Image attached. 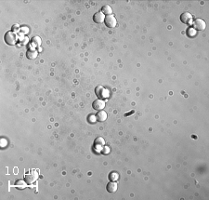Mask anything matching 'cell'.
Listing matches in <instances>:
<instances>
[{
	"label": "cell",
	"mask_w": 209,
	"mask_h": 200,
	"mask_svg": "<svg viewBox=\"0 0 209 200\" xmlns=\"http://www.w3.org/2000/svg\"><path fill=\"white\" fill-rule=\"evenodd\" d=\"M4 39H5V42L7 45L13 46L17 43V41H18V35H17V34L14 32H7V33H6L5 36H4Z\"/></svg>",
	"instance_id": "6da1fadb"
},
{
	"label": "cell",
	"mask_w": 209,
	"mask_h": 200,
	"mask_svg": "<svg viewBox=\"0 0 209 200\" xmlns=\"http://www.w3.org/2000/svg\"><path fill=\"white\" fill-rule=\"evenodd\" d=\"M192 26H193V29H196L198 31H204L206 27V22L202 19H196L194 20L193 23H192Z\"/></svg>",
	"instance_id": "7a4b0ae2"
},
{
	"label": "cell",
	"mask_w": 209,
	"mask_h": 200,
	"mask_svg": "<svg viewBox=\"0 0 209 200\" xmlns=\"http://www.w3.org/2000/svg\"><path fill=\"white\" fill-rule=\"evenodd\" d=\"M104 23H105V25L109 28H114L116 26L117 24V20L115 19V17L114 15H108L105 17V20H104Z\"/></svg>",
	"instance_id": "3957f363"
},
{
	"label": "cell",
	"mask_w": 209,
	"mask_h": 200,
	"mask_svg": "<svg viewBox=\"0 0 209 200\" xmlns=\"http://www.w3.org/2000/svg\"><path fill=\"white\" fill-rule=\"evenodd\" d=\"M105 105H106L105 101H103V100H101V99L96 100V101H94L93 103H92V107H93V109L97 110V111L103 110L104 108H105Z\"/></svg>",
	"instance_id": "277c9868"
},
{
	"label": "cell",
	"mask_w": 209,
	"mask_h": 200,
	"mask_svg": "<svg viewBox=\"0 0 209 200\" xmlns=\"http://www.w3.org/2000/svg\"><path fill=\"white\" fill-rule=\"evenodd\" d=\"M37 178H38V174H37L36 171H32L31 174H26L25 175V177H24V181L26 183H28V184H31V183L33 182H35L36 180H37Z\"/></svg>",
	"instance_id": "5b68a950"
},
{
	"label": "cell",
	"mask_w": 209,
	"mask_h": 200,
	"mask_svg": "<svg viewBox=\"0 0 209 200\" xmlns=\"http://www.w3.org/2000/svg\"><path fill=\"white\" fill-rule=\"evenodd\" d=\"M180 20L185 24H190L192 20V16L189 12H184L180 15Z\"/></svg>",
	"instance_id": "8992f818"
},
{
	"label": "cell",
	"mask_w": 209,
	"mask_h": 200,
	"mask_svg": "<svg viewBox=\"0 0 209 200\" xmlns=\"http://www.w3.org/2000/svg\"><path fill=\"white\" fill-rule=\"evenodd\" d=\"M105 20V16L102 12H96L93 16V20L96 23H101Z\"/></svg>",
	"instance_id": "52a82bcc"
},
{
	"label": "cell",
	"mask_w": 209,
	"mask_h": 200,
	"mask_svg": "<svg viewBox=\"0 0 209 200\" xmlns=\"http://www.w3.org/2000/svg\"><path fill=\"white\" fill-rule=\"evenodd\" d=\"M26 56H27L28 59L33 60V59H35L37 56H38V52H37V51H36V49H35V48H30V49H28V51H27Z\"/></svg>",
	"instance_id": "ba28073f"
},
{
	"label": "cell",
	"mask_w": 209,
	"mask_h": 200,
	"mask_svg": "<svg viewBox=\"0 0 209 200\" xmlns=\"http://www.w3.org/2000/svg\"><path fill=\"white\" fill-rule=\"evenodd\" d=\"M106 189L109 193H114L117 190V183L114 181H111V182H109L107 184Z\"/></svg>",
	"instance_id": "9c48e42d"
},
{
	"label": "cell",
	"mask_w": 209,
	"mask_h": 200,
	"mask_svg": "<svg viewBox=\"0 0 209 200\" xmlns=\"http://www.w3.org/2000/svg\"><path fill=\"white\" fill-rule=\"evenodd\" d=\"M96 119L98 120V121L99 122H103V121H105V120L107 119V114H106V112H104V111H99L98 112V114L96 115Z\"/></svg>",
	"instance_id": "30bf717a"
},
{
	"label": "cell",
	"mask_w": 209,
	"mask_h": 200,
	"mask_svg": "<svg viewBox=\"0 0 209 200\" xmlns=\"http://www.w3.org/2000/svg\"><path fill=\"white\" fill-rule=\"evenodd\" d=\"M101 12H102L103 14H106V15H112V8H111L110 6L105 5V6H103V7H102Z\"/></svg>",
	"instance_id": "8fae6325"
},
{
	"label": "cell",
	"mask_w": 209,
	"mask_h": 200,
	"mask_svg": "<svg viewBox=\"0 0 209 200\" xmlns=\"http://www.w3.org/2000/svg\"><path fill=\"white\" fill-rule=\"evenodd\" d=\"M118 178H119V175L117 172H111L110 175H109V179H110L111 181L115 182L118 180Z\"/></svg>",
	"instance_id": "7c38bea8"
},
{
	"label": "cell",
	"mask_w": 209,
	"mask_h": 200,
	"mask_svg": "<svg viewBox=\"0 0 209 200\" xmlns=\"http://www.w3.org/2000/svg\"><path fill=\"white\" fill-rule=\"evenodd\" d=\"M32 44L33 45H35V46H39L41 44V39H40V37L39 36H35V37H33L32 38Z\"/></svg>",
	"instance_id": "4fadbf2b"
},
{
	"label": "cell",
	"mask_w": 209,
	"mask_h": 200,
	"mask_svg": "<svg viewBox=\"0 0 209 200\" xmlns=\"http://www.w3.org/2000/svg\"><path fill=\"white\" fill-rule=\"evenodd\" d=\"M100 144V145H104L105 144V141H104L103 138H101V137H99L98 139H96L95 140V144Z\"/></svg>",
	"instance_id": "5bb4252c"
},
{
	"label": "cell",
	"mask_w": 209,
	"mask_h": 200,
	"mask_svg": "<svg viewBox=\"0 0 209 200\" xmlns=\"http://www.w3.org/2000/svg\"><path fill=\"white\" fill-rule=\"evenodd\" d=\"M96 115H90L89 116V121L90 122V123H94L95 121H96Z\"/></svg>",
	"instance_id": "9a60e30c"
}]
</instances>
